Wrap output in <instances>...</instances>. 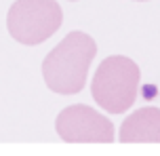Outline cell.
<instances>
[{
  "label": "cell",
  "instance_id": "cell-3",
  "mask_svg": "<svg viewBox=\"0 0 160 156\" xmlns=\"http://www.w3.org/2000/svg\"><path fill=\"white\" fill-rule=\"evenodd\" d=\"M63 23V11L57 0H15L7 15L13 40L25 47L47 42Z\"/></svg>",
  "mask_w": 160,
  "mask_h": 156
},
{
  "label": "cell",
  "instance_id": "cell-5",
  "mask_svg": "<svg viewBox=\"0 0 160 156\" xmlns=\"http://www.w3.org/2000/svg\"><path fill=\"white\" fill-rule=\"evenodd\" d=\"M118 139L122 143H160V108H141L124 118Z\"/></svg>",
  "mask_w": 160,
  "mask_h": 156
},
{
  "label": "cell",
  "instance_id": "cell-2",
  "mask_svg": "<svg viewBox=\"0 0 160 156\" xmlns=\"http://www.w3.org/2000/svg\"><path fill=\"white\" fill-rule=\"evenodd\" d=\"M139 80L141 70L135 61L124 55H114L99 63L91 82V93L101 110L110 114H124L135 103Z\"/></svg>",
  "mask_w": 160,
  "mask_h": 156
},
{
  "label": "cell",
  "instance_id": "cell-4",
  "mask_svg": "<svg viewBox=\"0 0 160 156\" xmlns=\"http://www.w3.org/2000/svg\"><path fill=\"white\" fill-rule=\"evenodd\" d=\"M55 131L68 143H112L116 139L112 120L84 103L63 108L57 114Z\"/></svg>",
  "mask_w": 160,
  "mask_h": 156
},
{
  "label": "cell",
  "instance_id": "cell-1",
  "mask_svg": "<svg viewBox=\"0 0 160 156\" xmlns=\"http://www.w3.org/2000/svg\"><path fill=\"white\" fill-rule=\"evenodd\" d=\"M97 55L95 40L84 32H70L42 61V78L57 95H76L84 89L88 68Z\"/></svg>",
  "mask_w": 160,
  "mask_h": 156
},
{
  "label": "cell",
  "instance_id": "cell-6",
  "mask_svg": "<svg viewBox=\"0 0 160 156\" xmlns=\"http://www.w3.org/2000/svg\"><path fill=\"white\" fill-rule=\"evenodd\" d=\"M135 2H148V0H135Z\"/></svg>",
  "mask_w": 160,
  "mask_h": 156
},
{
  "label": "cell",
  "instance_id": "cell-7",
  "mask_svg": "<svg viewBox=\"0 0 160 156\" xmlns=\"http://www.w3.org/2000/svg\"><path fill=\"white\" fill-rule=\"evenodd\" d=\"M70 2H78V0H70Z\"/></svg>",
  "mask_w": 160,
  "mask_h": 156
}]
</instances>
